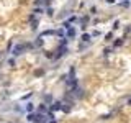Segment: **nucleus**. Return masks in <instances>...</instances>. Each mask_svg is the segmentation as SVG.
Returning a JSON list of instances; mask_svg holds the SVG:
<instances>
[{
    "label": "nucleus",
    "mask_w": 131,
    "mask_h": 123,
    "mask_svg": "<svg viewBox=\"0 0 131 123\" xmlns=\"http://www.w3.org/2000/svg\"><path fill=\"white\" fill-rule=\"evenodd\" d=\"M22 49H23V46H16V48H15V54H22V53H20Z\"/></svg>",
    "instance_id": "obj_4"
},
{
    "label": "nucleus",
    "mask_w": 131,
    "mask_h": 123,
    "mask_svg": "<svg viewBox=\"0 0 131 123\" xmlns=\"http://www.w3.org/2000/svg\"><path fill=\"white\" fill-rule=\"evenodd\" d=\"M62 103L61 102H54L53 105H51V112H54V110H62V107H61Z\"/></svg>",
    "instance_id": "obj_1"
},
{
    "label": "nucleus",
    "mask_w": 131,
    "mask_h": 123,
    "mask_svg": "<svg viewBox=\"0 0 131 123\" xmlns=\"http://www.w3.org/2000/svg\"><path fill=\"white\" fill-rule=\"evenodd\" d=\"M82 41H90V35H82Z\"/></svg>",
    "instance_id": "obj_3"
},
{
    "label": "nucleus",
    "mask_w": 131,
    "mask_h": 123,
    "mask_svg": "<svg viewBox=\"0 0 131 123\" xmlns=\"http://www.w3.org/2000/svg\"><path fill=\"white\" fill-rule=\"evenodd\" d=\"M74 36H76V30L72 26H69L67 28V38H74Z\"/></svg>",
    "instance_id": "obj_2"
},
{
    "label": "nucleus",
    "mask_w": 131,
    "mask_h": 123,
    "mask_svg": "<svg viewBox=\"0 0 131 123\" xmlns=\"http://www.w3.org/2000/svg\"><path fill=\"white\" fill-rule=\"evenodd\" d=\"M107 2H108V3H113V2H115V0H107Z\"/></svg>",
    "instance_id": "obj_6"
},
{
    "label": "nucleus",
    "mask_w": 131,
    "mask_h": 123,
    "mask_svg": "<svg viewBox=\"0 0 131 123\" xmlns=\"http://www.w3.org/2000/svg\"><path fill=\"white\" fill-rule=\"evenodd\" d=\"M26 110H28V112H31V110H33V103H28V105H26Z\"/></svg>",
    "instance_id": "obj_5"
},
{
    "label": "nucleus",
    "mask_w": 131,
    "mask_h": 123,
    "mask_svg": "<svg viewBox=\"0 0 131 123\" xmlns=\"http://www.w3.org/2000/svg\"><path fill=\"white\" fill-rule=\"evenodd\" d=\"M128 103H130V105H131V98H130V100H128Z\"/></svg>",
    "instance_id": "obj_7"
}]
</instances>
